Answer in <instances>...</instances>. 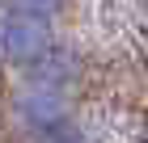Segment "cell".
Masks as SVG:
<instances>
[{"instance_id":"obj_1","label":"cell","mask_w":148,"mask_h":143,"mask_svg":"<svg viewBox=\"0 0 148 143\" xmlns=\"http://www.w3.org/2000/svg\"><path fill=\"white\" fill-rule=\"evenodd\" d=\"M13 114H17V126L30 135V143H89L76 118L68 114V97L21 88L13 101Z\"/></svg>"},{"instance_id":"obj_2","label":"cell","mask_w":148,"mask_h":143,"mask_svg":"<svg viewBox=\"0 0 148 143\" xmlns=\"http://www.w3.org/2000/svg\"><path fill=\"white\" fill-rule=\"evenodd\" d=\"M51 46H55L51 21L30 17V13H17V9L0 13V59H9V63H17V67H30L34 59H42Z\"/></svg>"},{"instance_id":"obj_3","label":"cell","mask_w":148,"mask_h":143,"mask_svg":"<svg viewBox=\"0 0 148 143\" xmlns=\"http://www.w3.org/2000/svg\"><path fill=\"white\" fill-rule=\"evenodd\" d=\"M25 72V88H38V93H55V97H68V88L80 80V59L68 46H51L42 59H34Z\"/></svg>"},{"instance_id":"obj_4","label":"cell","mask_w":148,"mask_h":143,"mask_svg":"<svg viewBox=\"0 0 148 143\" xmlns=\"http://www.w3.org/2000/svg\"><path fill=\"white\" fill-rule=\"evenodd\" d=\"M64 4H68V0H9V9L30 13V17H42V21H51V17H55Z\"/></svg>"}]
</instances>
